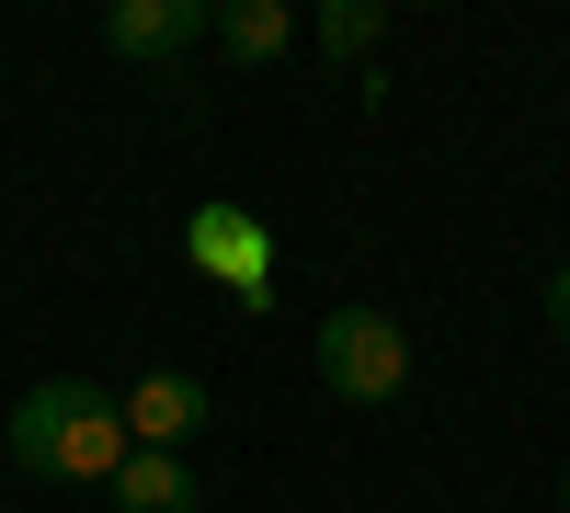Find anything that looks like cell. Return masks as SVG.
<instances>
[{"label": "cell", "instance_id": "cell-1", "mask_svg": "<svg viewBox=\"0 0 570 513\" xmlns=\"http://www.w3.org/2000/svg\"><path fill=\"white\" fill-rule=\"evenodd\" d=\"M0 445H12V468L35 480H115L126 468V399L91 388V377H35L12 399V423H0Z\"/></svg>", "mask_w": 570, "mask_h": 513}, {"label": "cell", "instance_id": "cell-2", "mask_svg": "<svg viewBox=\"0 0 570 513\" xmlns=\"http://www.w3.org/2000/svg\"><path fill=\"white\" fill-rule=\"evenodd\" d=\"M308 354H320V388L343 399V411H389V399L411 388V332H400L389 308H365V297L331 308Z\"/></svg>", "mask_w": 570, "mask_h": 513}, {"label": "cell", "instance_id": "cell-3", "mask_svg": "<svg viewBox=\"0 0 570 513\" xmlns=\"http://www.w3.org/2000/svg\"><path fill=\"white\" fill-rule=\"evenodd\" d=\"M206 34H217L206 0H115V12H104V46L126 69H171V58H195Z\"/></svg>", "mask_w": 570, "mask_h": 513}, {"label": "cell", "instance_id": "cell-4", "mask_svg": "<svg viewBox=\"0 0 570 513\" xmlns=\"http://www.w3.org/2000/svg\"><path fill=\"white\" fill-rule=\"evenodd\" d=\"M206 388L195 377H183V365H149V377H126V445H149V456H183V445H195L206 434Z\"/></svg>", "mask_w": 570, "mask_h": 513}, {"label": "cell", "instance_id": "cell-5", "mask_svg": "<svg viewBox=\"0 0 570 513\" xmlns=\"http://www.w3.org/2000/svg\"><path fill=\"white\" fill-rule=\"evenodd\" d=\"M183 251H195L206 274H228V297H240V308H263V228H252V206H195V217H183Z\"/></svg>", "mask_w": 570, "mask_h": 513}, {"label": "cell", "instance_id": "cell-6", "mask_svg": "<svg viewBox=\"0 0 570 513\" xmlns=\"http://www.w3.org/2000/svg\"><path fill=\"white\" fill-rule=\"evenodd\" d=\"M104 502H115V513H195V502H206V480L183 468V456H149V445H137L126 468L104 480Z\"/></svg>", "mask_w": 570, "mask_h": 513}, {"label": "cell", "instance_id": "cell-7", "mask_svg": "<svg viewBox=\"0 0 570 513\" xmlns=\"http://www.w3.org/2000/svg\"><path fill=\"white\" fill-rule=\"evenodd\" d=\"M217 46H228L240 69H263V58L297 46V12H285V0H228V12H217Z\"/></svg>", "mask_w": 570, "mask_h": 513}, {"label": "cell", "instance_id": "cell-8", "mask_svg": "<svg viewBox=\"0 0 570 513\" xmlns=\"http://www.w3.org/2000/svg\"><path fill=\"white\" fill-rule=\"evenodd\" d=\"M320 46L343 69H376V46H389V0H320Z\"/></svg>", "mask_w": 570, "mask_h": 513}, {"label": "cell", "instance_id": "cell-9", "mask_svg": "<svg viewBox=\"0 0 570 513\" xmlns=\"http://www.w3.org/2000/svg\"><path fill=\"white\" fill-rule=\"evenodd\" d=\"M548 332H570V263L548 274Z\"/></svg>", "mask_w": 570, "mask_h": 513}, {"label": "cell", "instance_id": "cell-10", "mask_svg": "<svg viewBox=\"0 0 570 513\" xmlns=\"http://www.w3.org/2000/svg\"><path fill=\"white\" fill-rule=\"evenodd\" d=\"M559 502H570V456H559Z\"/></svg>", "mask_w": 570, "mask_h": 513}]
</instances>
